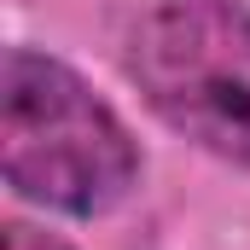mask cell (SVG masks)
Returning a JSON list of instances; mask_svg holds the SVG:
<instances>
[{
    "mask_svg": "<svg viewBox=\"0 0 250 250\" xmlns=\"http://www.w3.org/2000/svg\"><path fill=\"white\" fill-rule=\"evenodd\" d=\"M0 175L53 215L93 221L140 187V146L64 59L12 47L0 59Z\"/></svg>",
    "mask_w": 250,
    "mask_h": 250,
    "instance_id": "1",
    "label": "cell"
},
{
    "mask_svg": "<svg viewBox=\"0 0 250 250\" xmlns=\"http://www.w3.org/2000/svg\"><path fill=\"white\" fill-rule=\"evenodd\" d=\"M123 70L140 99L209 157L250 169V6L157 0L128 23Z\"/></svg>",
    "mask_w": 250,
    "mask_h": 250,
    "instance_id": "2",
    "label": "cell"
},
{
    "mask_svg": "<svg viewBox=\"0 0 250 250\" xmlns=\"http://www.w3.org/2000/svg\"><path fill=\"white\" fill-rule=\"evenodd\" d=\"M6 250H70L59 233H41L29 221H6Z\"/></svg>",
    "mask_w": 250,
    "mask_h": 250,
    "instance_id": "3",
    "label": "cell"
}]
</instances>
